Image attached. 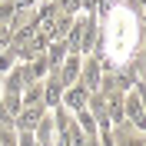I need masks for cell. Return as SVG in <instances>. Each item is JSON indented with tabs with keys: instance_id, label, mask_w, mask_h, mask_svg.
<instances>
[{
	"instance_id": "4fadbf2b",
	"label": "cell",
	"mask_w": 146,
	"mask_h": 146,
	"mask_svg": "<svg viewBox=\"0 0 146 146\" xmlns=\"http://www.w3.org/2000/svg\"><path fill=\"white\" fill-rule=\"evenodd\" d=\"M0 93H3V83H0Z\"/></svg>"
},
{
	"instance_id": "30bf717a",
	"label": "cell",
	"mask_w": 146,
	"mask_h": 146,
	"mask_svg": "<svg viewBox=\"0 0 146 146\" xmlns=\"http://www.w3.org/2000/svg\"><path fill=\"white\" fill-rule=\"evenodd\" d=\"M13 63H17V53H13V46H3V50H0V73H7Z\"/></svg>"
},
{
	"instance_id": "8992f818",
	"label": "cell",
	"mask_w": 146,
	"mask_h": 146,
	"mask_svg": "<svg viewBox=\"0 0 146 146\" xmlns=\"http://www.w3.org/2000/svg\"><path fill=\"white\" fill-rule=\"evenodd\" d=\"M43 113H46V106H20L17 116H13V129H33Z\"/></svg>"
},
{
	"instance_id": "6da1fadb",
	"label": "cell",
	"mask_w": 146,
	"mask_h": 146,
	"mask_svg": "<svg viewBox=\"0 0 146 146\" xmlns=\"http://www.w3.org/2000/svg\"><path fill=\"white\" fill-rule=\"evenodd\" d=\"M66 50L70 53H80V56H86L96 46V40H100V27H96V17L93 13H83V17H73V23H70V30H66Z\"/></svg>"
},
{
	"instance_id": "5b68a950",
	"label": "cell",
	"mask_w": 146,
	"mask_h": 146,
	"mask_svg": "<svg viewBox=\"0 0 146 146\" xmlns=\"http://www.w3.org/2000/svg\"><path fill=\"white\" fill-rule=\"evenodd\" d=\"M30 133H33V143H36V146H53V139H56L53 113H43V116H40V123H36Z\"/></svg>"
},
{
	"instance_id": "7a4b0ae2",
	"label": "cell",
	"mask_w": 146,
	"mask_h": 146,
	"mask_svg": "<svg viewBox=\"0 0 146 146\" xmlns=\"http://www.w3.org/2000/svg\"><path fill=\"white\" fill-rule=\"evenodd\" d=\"M123 119H126L133 129L143 133V126H146V116H143V80L133 83V86L123 93Z\"/></svg>"
},
{
	"instance_id": "8fae6325",
	"label": "cell",
	"mask_w": 146,
	"mask_h": 146,
	"mask_svg": "<svg viewBox=\"0 0 146 146\" xmlns=\"http://www.w3.org/2000/svg\"><path fill=\"white\" fill-rule=\"evenodd\" d=\"M0 129H13V113L0 103Z\"/></svg>"
},
{
	"instance_id": "3957f363",
	"label": "cell",
	"mask_w": 146,
	"mask_h": 146,
	"mask_svg": "<svg viewBox=\"0 0 146 146\" xmlns=\"http://www.w3.org/2000/svg\"><path fill=\"white\" fill-rule=\"evenodd\" d=\"M76 83H83L90 93L100 90V83H103V66H100L96 56H86V60L80 63V80H76Z\"/></svg>"
},
{
	"instance_id": "7c38bea8",
	"label": "cell",
	"mask_w": 146,
	"mask_h": 146,
	"mask_svg": "<svg viewBox=\"0 0 146 146\" xmlns=\"http://www.w3.org/2000/svg\"><path fill=\"white\" fill-rule=\"evenodd\" d=\"M83 146H100V139H96V136H86V143H83Z\"/></svg>"
},
{
	"instance_id": "277c9868",
	"label": "cell",
	"mask_w": 146,
	"mask_h": 146,
	"mask_svg": "<svg viewBox=\"0 0 146 146\" xmlns=\"http://www.w3.org/2000/svg\"><path fill=\"white\" fill-rule=\"evenodd\" d=\"M86 100H90V90L83 86V83H73V86H66L63 96H60V106H66L70 113H76V110L86 106Z\"/></svg>"
},
{
	"instance_id": "52a82bcc",
	"label": "cell",
	"mask_w": 146,
	"mask_h": 146,
	"mask_svg": "<svg viewBox=\"0 0 146 146\" xmlns=\"http://www.w3.org/2000/svg\"><path fill=\"white\" fill-rule=\"evenodd\" d=\"M23 86H27V80H23L20 66H10L3 73V93H23Z\"/></svg>"
},
{
	"instance_id": "ba28073f",
	"label": "cell",
	"mask_w": 146,
	"mask_h": 146,
	"mask_svg": "<svg viewBox=\"0 0 146 146\" xmlns=\"http://www.w3.org/2000/svg\"><path fill=\"white\" fill-rule=\"evenodd\" d=\"M73 119H76V126L83 129V136H96V133H100L96 119H93V113H90L86 106H83V110H76V113H73Z\"/></svg>"
},
{
	"instance_id": "9c48e42d",
	"label": "cell",
	"mask_w": 146,
	"mask_h": 146,
	"mask_svg": "<svg viewBox=\"0 0 146 146\" xmlns=\"http://www.w3.org/2000/svg\"><path fill=\"white\" fill-rule=\"evenodd\" d=\"M53 3H56L60 13H66V17H76V13H80V0H53Z\"/></svg>"
}]
</instances>
